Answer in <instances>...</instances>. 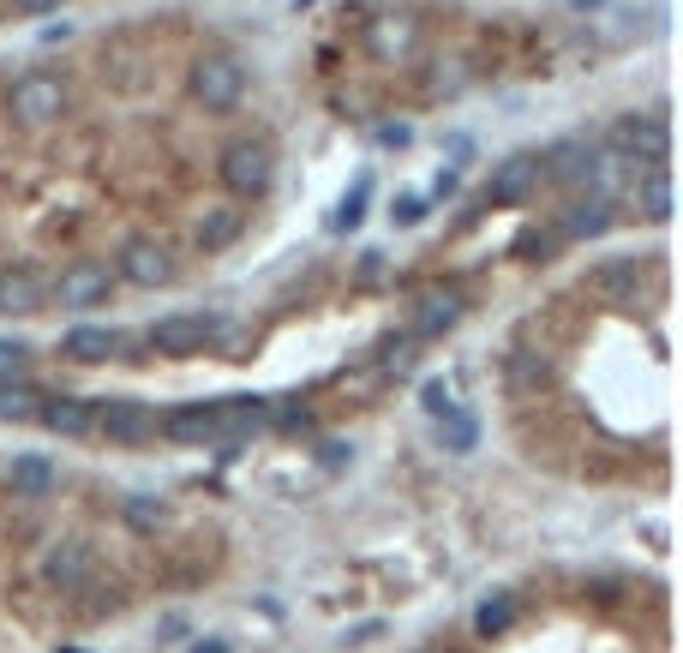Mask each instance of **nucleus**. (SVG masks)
Wrapping results in <instances>:
<instances>
[{
    "instance_id": "f257e3e1",
    "label": "nucleus",
    "mask_w": 683,
    "mask_h": 653,
    "mask_svg": "<svg viewBox=\"0 0 683 653\" xmlns=\"http://www.w3.org/2000/svg\"><path fill=\"white\" fill-rule=\"evenodd\" d=\"M222 336H228V318H216V312H168V318L150 324V348L156 354H204Z\"/></svg>"
},
{
    "instance_id": "f03ea898",
    "label": "nucleus",
    "mask_w": 683,
    "mask_h": 653,
    "mask_svg": "<svg viewBox=\"0 0 683 653\" xmlns=\"http://www.w3.org/2000/svg\"><path fill=\"white\" fill-rule=\"evenodd\" d=\"M270 180H276V156L264 138H234L222 150V186L234 198H258V192H270Z\"/></svg>"
},
{
    "instance_id": "7ed1b4c3",
    "label": "nucleus",
    "mask_w": 683,
    "mask_h": 653,
    "mask_svg": "<svg viewBox=\"0 0 683 653\" xmlns=\"http://www.w3.org/2000/svg\"><path fill=\"white\" fill-rule=\"evenodd\" d=\"M96 432H102L108 444H120V450H138V444H150V438L162 432V420H156L150 402L108 396V402H96Z\"/></svg>"
},
{
    "instance_id": "20e7f679",
    "label": "nucleus",
    "mask_w": 683,
    "mask_h": 653,
    "mask_svg": "<svg viewBox=\"0 0 683 653\" xmlns=\"http://www.w3.org/2000/svg\"><path fill=\"white\" fill-rule=\"evenodd\" d=\"M612 156L618 162H636V168H660L666 162V120L660 114H624L612 126Z\"/></svg>"
},
{
    "instance_id": "39448f33",
    "label": "nucleus",
    "mask_w": 683,
    "mask_h": 653,
    "mask_svg": "<svg viewBox=\"0 0 683 653\" xmlns=\"http://www.w3.org/2000/svg\"><path fill=\"white\" fill-rule=\"evenodd\" d=\"M6 108H12V120L42 126V120H54V114L66 108V84H60L54 72H24V78H12V90H6Z\"/></svg>"
},
{
    "instance_id": "423d86ee",
    "label": "nucleus",
    "mask_w": 683,
    "mask_h": 653,
    "mask_svg": "<svg viewBox=\"0 0 683 653\" xmlns=\"http://www.w3.org/2000/svg\"><path fill=\"white\" fill-rule=\"evenodd\" d=\"M114 270L132 282V288H168L174 282V252L156 240V234H132L114 258Z\"/></svg>"
},
{
    "instance_id": "0eeeda50",
    "label": "nucleus",
    "mask_w": 683,
    "mask_h": 653,
    "mask_svg": "<svg viewBox=\"0 0 683 653\" xmlns=\"http://www.w3.org/2000/svg\"><path fill=\"white\" fill-rule=\"evenodd\" d=\"M240 90H246V72H240V60L216 54V60H198V66H192V96H198L210 114H228V108L240 102Z\"/></svg>"
},
{
    "instance_id": "6e6552de",
    "label": "nucleus",
    "mask_w": 683,
    "mask_h": 653,
    "mask_svg": "<svg viewBox=\"0 0 683 653\" xmlns=\"http://www.w3.org/2000/svg\"><path fill=\"white\" fill-rule=\"evenodd\" d=\"M108 288H114V270H108V264H96V258H72L48 294H54L60 306H72V312H84V306H102Z\"/></svg>"
},
{
    "instance_id": "1a4fd4ad",
    "label": "nucleus",
    "mask_w": 683,
    "mask_h": 653,
    "mask_svg": "<svg viewBox=\"0 0 683 653\" xmlns=\"http://www.w3.org/2000/svg\"><path fill=\"white\" fill-rule=\"evenodd\" d=\"M534 186H540V156H534V150H516V156L492 162V180H486V204H492V210H504V204H522Z\"/></svg>"
},
{
    "instance_id": "9d476101",
    "label": "nucleus",
    "mask_w": 683,
    "mask_h": 653,
    "mask_svg": "<svg viewBox=\"0 0 683 653\" xmlns=\"http://www.w3.org/2000/svg\"><path fill=\"white\" fill-rule=\"evenodd\" d=\"M90 576H96V552L84 540H54L48 546V558H42V582L48 588L78 594V588H90Z\"/></svg>"
},
{
    "instance_id": "9b49d317",
    "label": "nucleus",
    "mask_w": 683,
    "mask_h": 653,
    "mask_svg": "<svg viewBox=\"0 0 683 653\" xmlns=\"http://www.w3.org/2000/svg\"><path fill=\"white\" fill-rule=\"evenodd\" d=\"M48 306V282L30 270V264H6L0 270V312L6 318H30V312H42Z\"/></svg>"
},
{
    "instance_id": "f8f14e48",
    "label": "nucleus",
    "mask_w": 683,
    "mask_h": 653,
    "mask_svg": "<svg viewBox=\"0 0 683 653\" xmlns=\"http://www.w3.org/2000/svg\"><path fill=\"white\" fill-rule=\"evenodd\" d=\"M162 432L174 444H222V414H216V402H186V408L162 414Z\"/></svg>"
},
{
    "instance_id": "ddd939ff",
    "label": "nucleus",
    "mask_w": 683,
    "mask_h": 653,
    "mask_svg": "<svg viewBox=\"0 0 683 653\" xmlns=\"http://www.w3.org/2000/svg\"><path fill=\"white\" fill-rule=\"evenodd\" d=\"M6 486H12V498H24V504H42V498H54V486H60V474H54V462L48 456H12V468H6Z\"/></svg>"
},
{
    "instance_id": "4468645a",
    "label": "nucleus",
    "mask_w": 683,
    "mask_h": 653,
    "mask_svg": "<svg viewBox=\"0 0 683 653\" xmlns=\"http://www.w3.org/2000/svg\"><path fill=\"white\" fill-rule=\"evenodd\" d=\"M120 330H108V324H78V330H66V342H60V354L66 360H78V366H102V360H114L120 354Z\"/></svg>"
},
{
    "instance_id": "2eb2a0df",
    "label": "nucleus",
    "mask_w": 683,
    "mask_h": 653,
    "mask_svg": "<svg viewBox=\"0 0 683 653\" xmlns=\"http://www.w3.org/2000/svg\"><path fill=\"white\" fill-rule=\"evenodd\" d=\"M36 420L48 432H60V438H90L96 432V402L90 396H54V402H42Z\"/></svg>"
},
{
    "instance_id": "dca6fc26",
    "label": "nucleus",
    "mask_w": 683,
    "mask_h": 653,
    "mask_svg": "<svg viewBox=\"0 0 683 653\" xmlns=\"http://www.w3.org/2000/svg\"><path fill=\"white\" fill-rule=\"evenodd\" d=\"M540 168H546L552 180H582V174L600 168V144H594V138H564V144H552V150L540 156Z\"/></svg>"
},
{
    "instance_id": "f3484780",
    "label": "nucleus",
    "mask_w": 683,
    "mask_h": 653,
    "mask_svg": "<svg viewBox=\"0 0 683 653\" xmlns=\"http://www.w3.org/2000/svg\"><path fill=\"white\" fill-rule=\"evenodd\" d=\"M240 234H246V210H234V204H210L204 222H198V246H204V252H222V246H234Z\"/></svg>"
},
{
    "instance_id": "a211bd4d",
    "label": "nucleus",
    "mask_w": 683,
    "mask_h": 653,
    "mask_svg": "<svg viewBox=\"0 0 683 653\" xmlns=\"http://www.w3.org/2000/svg\"><path fill=\"white\" fill-rule=\"evenodd\" d=\"M216 414H222V438H252V432H264V426H270V402H258V396L216 402Z\"/></svg>"
},
{
    "instance_id": "6ab92c4d",
    "label": "nucleus",
    "mask_w": 683,
    "mask_h": 653,
    "mask_svg": "<svg viewBox=\"0 0 683 653\" xmlns=\"http://www.w3.org/2000/svg\"><path fill=\"white\" fill-rule=\"evenodd\" d=\"M456 318H462V294H456V288H438V294H426V300H420V312H414L420 336H444Z\"/></svg>"
},
{
    "instance_id": "aec40b11",
    "label": "nucleus",
    "mask_w": 683,
    "mask_h": 653,
    "mask_svg": "<svg viewBox=\"0 0 683 653\" xmlns=\"http://www.w3.org/2000/svg\"><path fill=\"white\" fill-rule=\"evenodd\" d=\"M636 210H642L648 222H666V216H672V180H666V168H642V180H636Z\"/></svg>"
},
{
    "instance_id": "412c9836",
    "label": "nucleus",
    "mask_w": 683,
    "mask_h": 653,
    "mask_svg": "<svg viewBox=\"0 0 683 653\" xmlns=\"http://www.w3.org/2000/svg\"><path fill=\"white\" fill-rule=\"evenodd\" d=\"M120 516H126L132 534H156V528L168 522V498H156V492H126V498H120Z\"/></svg>"
},
{
    "instance_id": "4be33fe9",
    "label": "nucleus",
    "mask_w": 683,
    "mask_h": 653,
    "mask_svg": "<svg viewBox=\"0 0 683 653\" xmlns=\"http://www.w3.org/2000/svg\"><path fill=\"white\" fill-rule=\"evenodd\" d=\"M606 222H612V204L606 198H582V204H570L564 234L570 240H594V234H606Z\"/></svg>"
},
{
    "instance_id": "5701e85b",
    "label": "nucleus",
    "mask_w": 683,
    "mask_h": 653,
    "mask_svg": "<svg viewBox=\"0 0 683 653\" xmlns=\"http://www.w3.org/2000/svg\"><path fill=\"white\" fill-rule=\"evenodd\" d=\"M474 438H480V426L462 414V408H450V414H438V444L450 450V456H468L474 450Z\"/></svg>"
},
{
    "instance_id": "b1692460",
    "label": "nucleus",
    "mask_w": 683,
    "mask_h": 653,
    "mask_svg": "<svg viewBox=\"0 0 683 653\" xmlns=\"http://www.w3.org/2000/svg\"><path fill=\"white\" fill-rule=\"evenodd\" d=\"M510 624H516V600H510V594H492V600L474 612V630H480L486 642H492V636H504Z\"/></svg>"
},
{
    "instance_id": "393cba45",
    "label": "nucleus",
    "mask_w": 683,
    "mask_h": 653,
    "mask_svg": "<svg viewBox=\"0 0 683 653\" xmlns=\"http://www.w3.org/2000/svg\"><path fill=\"white\" fill-rule=\"evenodd\" d=\"M42 414V396L30 384H0V420H36Z\"/></svg>"
},
{
    "instance_id": "a878e982",
    "label": "nucleus",
    "mask_w": 683,
    "mask_h": 653,
    "mask_svg": "<svg viewBox=\"0 0 683 653\" xmlns=\"http://www.w3.org/2000/svg\"><path fill=\"white\" fill-rule=\"evenodd\" d=\"M414 360H420V342H414V336H396V342H384V354H378V366H384L390 378H408Z\"/></svg>"
},
{
    "instance_id": "bb28decb",
    "label": "nucleus",
    "mask_w": 683,
    "mask_h": 653,
    "mask_svg": "<svg viewBox=\"0 0 683 653\" xmlns=\"http://www.w3.org/2000/svg\"><path fill=\"white\" fill-rule=\"evenodd\" d=\"M30 372V348L24 342H0V384H18Z\"/></svg>"
},
{
    "instance_id": "cd10ccee",
    "label": "nucleus",
    "mask_w": 683,
    "mask_h": 653,
    "mask_svg": "<svg viewBox=\"0 0 683 653\" xmlns=\"http://www.w3.org/2000/svg\"><path fill=\"white\" fill-rule=\"evenodd\" d=\"M366 192H372V186H366V180H360V186H354V192H348V198H342V210H336V216H330V228H354V222H360V216H366Z\"/></svg>"
},
{
    "instance_id": "c85d7f7f",
    "label": "nucleus",
    "mask_w": 683,
    "mask_h": 653,
    "mask_svg": "<svg viewBox=\"0 0 683 653\" xmlns=\"http://www.w3.org/2000/svg\"><path fill=\"white\" fill-rule=\"evenodd\" d=\"M420 402H426V414L438 420V414H450V408H456V390H450V384H426V396H420Z\"/></svg>"
},
{
    "instance_id": "c756f323",
    "label": "nucleus",
    "mask_w": 683,
    "mask_h": 653,
    "mask_svg": "<svg viewBox=\"0 0 683 653\" xmlns=\"http://www.w3.org/2000/svg\"><path fill=\"white\" fill-rule=\"evenodd\" d=\"M594 282H600V288H624V282H636V258H624V264H606Z\"/></svg>"
},
{
    "instance_id": "7c9ffc66",
    "label": "nucleus",
    "mask_w": 683,
    "mask_h": 653,
    "mask_svg": "<svg viewBox=\"0 0 683 653\" xmlns=\"http://www.w3.org/2000/svg\"><path fill=\"white\" fill-rule=\"evenodd\" d=\"M390 216H396L402 228H414V222L426 216V198H396V210H390Z\"/></svg>"
},
{
    "instance_id": "2f4dec72",
    "label": "nucleus",
    "mask_w": 683,
    "mask_h": 653,
    "mask_svg": "<svg viewBox=\"0 0 683 653\" xmlns=\"http://www.w3.org/2000/svg\"><path fill=\"white\" fill-rule=\"evenodd\" d=\"M552 246H558V234H528V240H522V252H528V258H546Z\"/></svg>"
},
{
    "instance_id": "473e14b6",
    "label": "nucleus",
    "mask_w": 683,
    "mask_h": 653,
    "mask_svg": "<svg viewBox=\"0 0 683 653\" xmlns=\"http://www.w3.org/2000/svg\"><path fill=\"white\" fill-rule=\"evenodd\" d=\"M60 0H12V12H24V18H36V12H54Z\"/></svg>"
},
{
    "instance_id": "72a5a7b5",
    "label": "nucleus",
    "mask_w": 683,
    "mask_h": 653,
    "mask_svg": "<svg viewBox=\"0 0 683 653\" xmlns=\"http://www.w3.org/2000/svg\"><path fill=\"white\" fill-rule=\"evenodd\" d=\"M378 144H396V150H402V144H408V126H378Z\"/></svg>"
},
{
    "instance_id": "f704fd0d",
    "label": "nucleus",
    "mask_w": 683,
    "mask_h": 653,
    "mask_svg": "<svg viewBox=\"0 0 683 653\" xmlns=\"http://www.w3.org/2000/svg\"><path fill=\"white\" fill-rule=\"evenodd\" d=\"M282 426H288V432H312V420H306L300 408H288V414H282Z\"/></svg>"
},
{
    "instance_id": "c9c22d12",
    "label": "nucleus",
    "mask_w": 683,
    "mask_h": 653,
    "mask_svg": "<svg viewBox=\"0 0 683 653\" xmlns=\"http://www.w3.org/2000/svg\"><path fill=\"white\" fill-rule=\"evenodd\" d=\"M192 653H228L222 642H192Z\"/></svg>"
},
{
    "instance_id": "e433bc0d",
    "label": "nucleus",
    "mask_w": 683,
    "mask_h": 653,
    "mask_svg": "<svg viewBox=\"0 0 683 653\" xmlns=\"http://www.w3.org/2000/svg\"><path fill=\"white\" fill-rule=\"evenodd\" d=\"M576 6H582V12H588V6H600V0H576Z\"/></svg>"
}]
</instances>
